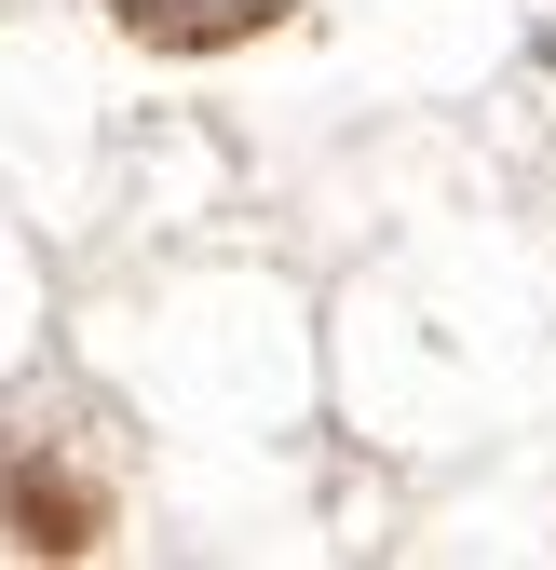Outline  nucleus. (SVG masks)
<instances>
[{
  "instance_id": "1",
  "label": "nucleus",
  "mask_w": 556,
  "mask_h": 570,
  "mask_svg": "<svg viewBox=\"0 0 556 570\" xmlns=\"http://www.w3.org/2000/svg\"><path fill=\"white\" fill-rule=\"evenodd\" d=\"M109 14L150 41V55H218V41H258L286 0H109Z\"/></svg>"
}]
</instances>
